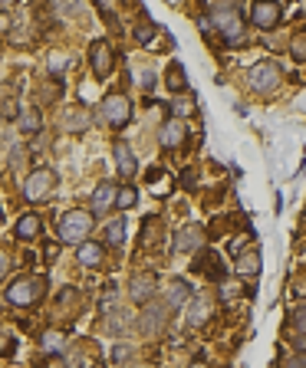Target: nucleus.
<instances>
[{
    "instance_id": "obj_1",
    "label": "nucleus",
    "mask_w": 306,
    "mask_h": 368,
    "mask_svg": "<svg viewBox=\"0 0 306 368\" xmlns=\"http://www.w3.org/2000/svg\"><path fill=\"white\" fill-rule=\"evenodd\" d=\"M201 30L208 33V30H218L220 37H224V43H244V37H247V27H244V13H240L237 4H214L211 7V17L201 20Z\"/></svg>"
},
{
    "instance_id": "obj_2",
    "label": "nucleus",
    "mask_w": 306,
    "mask_h": 368,
    "mask_svg": "<svg viewBox=\"0 0 306 368\" xmlns=\"http://www.w3.org/2000/svg\"><path fill=\"white\" fill-rule=\"evenodd\" d=\"M93 227H96L93 210H83V208L66 210V214L59 218V244H73V247L83 244V240H89Z\"/></svg>"
},
{
    "instance_id": "obj_3",
    "label": "nucleus",
    "mask_w": 306,
    "mask_h": 368,
    "mask_svg": "<svg viewBox=\"0 0 306 368\" xmlns=\"http://www.w3.org/2000/svg\"><path fill=\"white\" fill-rule=\"evenodd\" d=\"M47 293V280L43 276H20L7 286V302L10 306H37Z\"/></svg>"
},
{
    "instance_id": "obj_4",
    "label": "nucleus",
    "mask_w": 306,
    "mask_h": 368,
    "mask_svg": "<svg viewBox=\"0 0 306 368\" xmlns=\"http://www.w3.org/2000/svg\"><path fill=\"white\" fill-rule=\"evenodd\" d=\"M59 184V174L53 168H37L30 171L27 181H23V198L30 201V204H37V201H47L53 191H57Z\"/></svg>"
},
{
    "instance_id": "obj_5",
    "label": "nucleus",
    "mask_w": 306,
    "mask_h": 368,
    "mask_svg": "<svg viewBox=\"0 0 306 368\" xmlns=\"http://www.w3.org/2000/svg\"><path fill=\"white\" fill-rule=\"evenodd\" d=\"M250 85L257 89V93H273L280 85V79H283V69H280V63H273V59H264V63H254L247 73Z\"/></svg>"
},
{
    "instance_id": "obj_6",
    "label": "nucleus",
    "mask_w": 306,
    "mask_h": 368,
    "mask_svg": "<svg viewBox=\"0 0 306 368\" xmlns=\"http://www.w3.org/2000/svg\"><path fill=\"white\" fill-rule=\"evenodd\" d=\"M102 119L112 129H122V125L132 122V99L122 93H109L102 99Z\"/></svg>"
},
{
    "instance_id": "obj_7",
    "label": "nucleus",
    "mask_w": 306,
    "mask_h": 368,
    "mask_svg": "<svg viewBox=\"0 0 306 368\" xmlns=\"http://www.w3.org/2000/svg\"><path fill=\"white\" fill-rule=\"evenodd\" d=\"M280 20H283V7H280L277 0H254V7H250V23L264 33L280 27Z\"/></svg>"
},
{
    "instance_id": "obj_8",
    "label": "nucleus",
    "mask_w": 306,
    "mask_h": 368,
    "mask_svg": "<svg viewBox=\"0 0 306 368\" xmlns=\"http://www.w3.org/2000/svg\"><path fill=\"white\" fill-rule=\"evenodd\" d=\"M89 66H93V76H96V79H109V76H112L115 53L105 40H96V43L89 47Z\"/></svg>"
},
{
    "instance_id": "obj_9",
    "label": "nucleus",
    "mask_w": 306,
    "mask_h": 368,
    "mask_svg": "<svg viewBox=\"0 0 306 368\" xmlns=\"http://www.w3.org/2000/svg\"><path fill=\"white\" fill-rule=\"evenodd\" d=\"M204 240H208V230L201 224H184L175 234V254H194L204 247Z\"/></svg>"
},
{
    "instance_id": "obj_10",
    "label": "nucleus",
    "mask_w": 306,
    "mask_h": 368,
    "mask_svg": "<svg viewBox=\"0 0 306 368\" xmlns=\"http://www.w3.org/2000/svg\"><path fill=\"white\" fill-rule=\"evenodd\" d=\"M168 306L165 302H155V306H145L142 312V332L145 336H162L165 326H168Z\"/></svg>"
},
{
    "instance_id": "obj_11",
    "label": "nucleus",
    "mask_w": 306,
    "mask_h": 368,
    "mask_svg": "<svg viewBox=\"0 0 306 368\" xmlns=\"http://www.w3.org/2000/svg\"><path fill=\"white\" fill-rule=\"evenodd\" d=\"M184 138H188V125H184V119H168V122H162V132H158V142H162V148H182Z\"/></svg>"
},
{
    "instance_id": "obj_12",
    "label": "nucleus",
    "mask_w": 306,
    "mask_h": 368,
    "mask_svg": "<svg viewBox=\"0 0 306 368\" xmlns=\"http://www.w3.org/2000/svg\"><path fill=\"white\" fill-rule=\"evenodd\" d=\"M155 296V273H135L129 280V299L139 306H148Z\"/></svg>"
},
{
    "instance_id": "obj_13",
    "label": "nucleus",
    "mask_w": 306,
    "mask_h": 368,
    "mask_svg": "<svg viewBox=\"0 0 306 368\" xmlns=\"http://www.w3.org/2000/svg\"><path fill=\"white\" fill-rule=\"evenodd\" d=\"M112 155H115V168H119V174L122 178H135L139 174V158H135V151L129 148V142H119L112 145Z\"/></svg>"
},
{
    "instance_id": "obj_14",
    "label": "nucleus",
    "mask_w": 306,
    "mask_h": 368,
    "mask_svg": "<svg viewBox=\"0 0 306 368\" xmlns=\"http://www.w3.org/2000/svg\"><path fill=\"white\" fill-rule=\"evenodd\" d=\"M234 273L244 276V280H254V276H260V250H257V247L240 250V254L234 256Z\"/></svg>"
},
{
    "instance_id": "obj_15",
    "label": "nucleus",
    "mask_w": 306,
    "mask_h": 368,
    "mask_svg": "<svg viewBox=\"0 0 306 368\" xmlns=\"http://www.w3.org/2000/svg\"><path fill=\"white\" fill-rule=\"evenodd\" d=\"M211 312H214V299H211L208 293H194L192 296V309H188V326H192V329L204 326V322L211 319Z\"/></svg>"
},
{
    "instance_id": "obj_16",
    "label": "nucleus",
    "mask_w": 306,
    "mask_h": 368,
    "mask_svg": "<svg viewBox=\"0 0 306 368\" xmlns=\"http://www.w3.org/2000/svg\"><path fill=\"white\" fill-rule=\"evenodd\" d=\"M192 283H188V280H182V276H178V280H172V283H168V290H165V306H168V309H182L184 302H192Z\"/></svg>"
},
{
    "instance_id": "obj_17",
    "label": "nucleus",
    "mask_w": 306,
    "mask_h": 368,
    "mask_svg": "<svg viewBox=\"0 0 306 368\" xmlns=\"http://www.w3.org/2000/svg\"><path fill=\"white\" fill-rule=\"evenodd\" d=\"M115 194H119V184L112 181H102L96 191H93V208L96 214H105V210H115Z\"/></svg>"
},
{
    "instance_id": "obj_18",
    "label": "nucleus",
    "mask_w": 306,
    "mask_h": 368,
    "mask_svg": "<svg viewBox=\"0 0 306 368\" xmlns=\"http://www.w3.org/2000/svg\"><path fill=\"white\" fill-rule=\"evenodd\" d=\"M76 260L86 266V270H96V266H102V260H105V247L96 244V240H83L79 250H76Z\"/></svg>"
},
{
    "instance_id": "obj_19",
    "label": "nucleus",
    "mask_w": 306,
    "mask_h": 368,
    "mask_svg": "<svg viewBox=\"0 0 306 368\" xmlns=\"http://www.w3.org/2000/svg\"><path fill=\"white\" fill-rule=\"evenodd\" d=\"M17 129L23 135H40V132H43V115H40V109H33V105H20Z\"/></svg>"
},
{
    "instance_id": "obj_20",
    "label": "nucleus",
    "mask_w": 306,
    "mask_h": 368,
    "mask_svg": "<svg viewBox=\"0 0 306 368\" xmlns=\"http://www.w3.org/2000/svg\"><path fill=\"white\" fill-rule=\"evenodd\" d=\"M194 270H198V273H204V276H211V280H224V266H220V256L214 254V250H208V254L198 256Z\"/></svg>"
},
{
    "instance_id": "obj_21",
    "label": "nucleus",
    "mask_w": 306,
    "mask_h": 368,
    "mask_svg": "<svg viewBox=\"0 0 306 368\" xmlns=\"http://www.w3.org/2000/svg\"><path fill=\"white\" fill-rule=\"evenodd\" d=\"M13 230H17L20 240H37L40 230H43V224H40L37 214H23V218L17 220V227H13Z\"/></svg>"
},
{
    "instance_id": "obj_22",
    "label": "nucleus",
    "mask_w": 306,
    "mask_h": 368,
    "mask_svg": "<svg viewBox=\"0 0 306 368\" xmlns=\"http://www.w3.org/2000/svg\"><path fill=\"white\" fill-rule=\"evenodd\" d=\"M40 345H43V352H49V355H59V352H66V336L59 329H47L43 339H40Z\"/></svg>"
},
{
    "instance_id": "obj_23",
    "label": "nucleus",
    "mask_w": 306,
    "mask_h": 368,
    "mask_svg": "<svg viewBox=\"0 0 306 368\" xmlns=\"http://www.w3.org/2000/svg\"><path fill=\"white\" fill-rule=\"evenodd\" d=\"M139 204V191H135V184H122L119 188V194H115V210H129Z\"/></svg>"
},
{
    "instance_id": "obj_24",
    "label": "nucleus",
    "mask_w": 306,
    "mask_h": 368,
    "mask_svg": "<svg viewBox=\"0 0 306 368\" xmlns=\"http://www.w3.org/2000/svg\"><path fill=\"white\" fill-rule=\"evenodd\" d=\"M290 57L297 59V63H306V27L290 37Z\"/></svg>"
},
{
    "instance_id": "obj_25",
    "label": "nucleus",
    "mask_w": 306,
    "mask_h": 368,
    "mask_svg": "<svg viewBox=\"0 0 306 368\" xmlns=\"http://www.w3.org/2000/svg\"><path fill=\"white\" fill-rule=\"evenodd\" d=\"M165 83H168V89H172V93H184V89H188L184 69L178 66V63H172V66H168V79H165Z\"/></svg>"
},
{
    "instance_id": "obj_26",
    "label": "nucleus",
    "mask_w": 306,
    "mask_h": 368,
    "mask_svg": "<svg viewBox=\"0 0 306 368\" xmlns=\"http://www.w3.org/2000/svg\"><path fill=\"white\" fill-rule=\"evenodd\" d=\"M155 30H158V27H155L152 20L142 17L139 23H135V43H142V47H145V43H152V40H155Z\"/></svg>"
},
{
    "instance_id": "obj_27",
    "label": "nucleus",
    "mask_w": 306,
    "mask_h": 368,
    "mask_svg": "<svg viewBox=\"0 0 306 368\" xmlns=\"http://www.w3.org/2000/svg\"><path fill=\"white\" fill-rule=\"evenodd\" d=\"M194 112H198V109H194L192 95H178V99L172 102V115H175V119H188V115H194Z\"/></svg>"
},
{
    "instance_id": "obj_28",
    "label": "nucleus",
    "mask_w": 306,
    "mask_h": 368,
    "mask_svg": "<svg viewBox=\"0 0 306 368\" xmlns=\"http://www.w3.org/2000/svg\"><path fill=\"white\" fill-rule=\"evenodd\" d=\"M290 332H293V339L306 336V306H297V309L290 312Z\"/></svg>"
},
{
    "instance_id": "obj_29",
    "label": "nucleus",
    "mask_w": 306,
    "mask_h": 368,
    "mask_svg": "<svg viewBox=\"0 0 306 368\" xmlns=\"http://www.w3.org/2000/svg\"><path fill=\"white\" fill-rule=\"evenodd\" d=\"M125 240V220H112V224L105 227V244H122Z\"/></svg>"
},
{
    "instance_id": "obj_30",
    "label": "nucleus",
    "mask_w": 306,
    "mask_h": 368,
    "mask_svg": "<svg viewBox=\"0 0 306 368\" xmlns=\"http://www.w3.org/2000/svg\"><path fill=\"white\" fill-rule=\"evenodd\" d=\"M66 125H69V129H76V132H86V129H89V115L83 112V109H76V112L69 109V112H66Z\"/></svg>"
},
{
    "instance_id": "obj_31",
    "label": "nucleus",
    "mask_w": 306,
    "mask_h": 368,
    "mask_svg": "<svg viewBox=\"0 0 306 368\" xmlns=\"http://www.w3.org/2000/svg\"><path fill=\"white\" fill-rule=\"evenodd\" d=\"M7 270H10V254H7V247H0V280L7 276Z\"/></svg>"
},
{
    "instance_id": "obj_32",
    "label": "nucleus",
    "mask_w": 306,
    "mask_h": 368,
    "mask_svg": "<svg viewBox=\"0 0 306 368\" xmlns=\"http://www.w3.org/2000/svg\"><path fill=\"white\" fill-rule=\"evenodd\" d=\"M63 10H66L69 17H76L79 10H83V0H63Z\"/></svg>"
},
{
    "instance_id": "obj_33",
    "label": "nucleus",
    "mask_w": 306,
    "mask_h": 368,
    "mask_svg": "<svg viewBox=\"0 0 306 368\" xmlns=\"http://www.w3.org/2000/svg\"><path fill=\"white\" fill-rule=\"evenodd\" d=\"M194 181H198L194 168H184V171H182V184H184V188H194Z\"/></svg>"
},
{
    "instance_id": "obj_34",
    "label": "nucleus",
    "mask_w": 306,
    "mask_h": 368,
    "mask_svg": "<svg viewBox=\"0 0 306 368\" xmlns=\"http://www.w3.org/2000/svg\"><path fill=\"white\" fill-rule=\"evenodd\" d=\"M129 352H132V349H125V345H115V349H112V359H115V362H125V359H129Z\"/></svg>"
},
{
    "instance_id": "obj_35",
    "label": "nucleus",
    "mask_w": 306,
    "mask_h": 368,
    "mask_svg": "<svg viewBox=\"0 0 306 368\" xmlns=\"http://www.w3.org/2000/svg\"><path fill=\"white\" fill-rule=\"evenodd\" d=\"M43 256H47V263H53V260L59 256V247H57V244H49L47 250H43Z\"/></svg>"
},
{
    "instance_id": "obj_36",
    "label": "nucleus",
    "mask_w": 306,
    "mask_h": 368,
    "mask_svg": "<svg viewBox=\"0 0 306 368\" xmlns=\"http://www.w3.org/2000/svg\"><path fill=\"white\" fill-rule=\"evenodd\" d=\"M0 355H13V339H0Z\"/></svg>"
},
{
    "instance_id": "obj_37",
    "label": "nucleus",
    "mask_w": 306,
    "mask_h": 368,
    "mask_svg": "<svg viewBox=\"0 0 306 368\" xmlns=\"http://www.w3.org/2000/svg\"><path fill=\"white\" fill-rule=\"evenodd\" d=\"M287 368H306V359H303V355H297V359L287 362Z\"/></svg>"
},
{
    "instance_id": "obj_38",
    "label": "nucleus",
    "mask_w": 306,
    "mask_h": 368,
    "mask_svg": "<svg viewBox=\"0 0 306 368\" xmlns=\"http://www.w3.org/2000/svg\"><path fill=\"white\" fill-rule=\"evenodd\" d=\"M10 30V13H0V33H7Z\"/></svg>"
},
{
    "instance_id": "obj_39",
    "label": "nucleus",
    "mask_w": 306,
    "mask_h": 368,
    "mask_svg": "<svg viewBox=\"0 0 306 368\" xmlns=\"http://www.w3.org/2000/svg\"><path fill=\"white\" fill-rule=\"evenodd\" d=\"M293 345H297L300 355H306V336H297V342H293Z\"/></svg>"
},
{
    "instance_id": "obj_40",
    "label": "nucleus",
    "mask_w": 306,
    "mask_h": 368,
    "mask_svg": "<svg viewBox=\"0 0 306 368\" xmlns=\"http://www.w3.org/2000/svg\"><path fill=\"white\" fill-rule=\"evenodd\" d=\"M220 296H224V299H230V296H237V286H224V293H220Z\"/></svg>"
},
{
    "instance_id": "obj_41",
    "label": "nucleus",
    "mask_w": 306,
    "mask_h": 368,
    "mask_svg": "<svg viewBox=\"0 0 306 368\" xmlns=\"http://www.w3.org/2000/svg\"><path fill=\"white\" fill-rule=\"evenodd\" d=\"M293 293H297V296H306V280H300V283H297V290H293Z\"/></svg>"
},
{
    "instance_id": "obj_42",
    "label": "nucleus",
    "mask_w": 306,
    "mask_h": 368,
    "mask_svg": "<svg viewBox=\"0 0 306 368\" xmlns=\"http://www.w3.org/2000/svg\"><path fill=\"white\" fill-rule=\"evenodd\" d=\"M188 368H208V365H204V362H192V365H188Z\"/></svg>"
},
{
    "instance_id": "obj_43",
    "label": "nucleus",
    "mask_w": 306,
    "mask_h": 368,
    "mask_svg": "<svg viewBox=\"0 0 306 368\" xmlns=\"http://www.w3.org/2000/svg\"><path fill=\"white\" fill-rule=\"evenodd\" d=\"M4 4H17V0H4Z\"/></svg>"
},
{
    "instance_id": "obj_44",
    "label": "nucleus",
    "mask_w": 306,
    "mask_h": 368,
    "mask_svg": "<svg viewBox=\"0 0 306 368\" xmlns=\"http://www.w3.org/2000/svg\"><path fill=\"white\" fill-rule=\"evenodd\" d=\"M139 368H155V365H139Z\"/></svg>"
},
{
    "instance_id": "obj_45",
    "label": "nucleus",
    "mask_w": 306,
    "mask_h": 368,
    "mask_svg": "<svg viewBox=\"0 0 306 368\" xmlns=\"http://www.w3.org/2000/svg\"><path fill=\"white\" fill-rule=\"evenodd\" d=\"M93 368H102V365H93Z\"/></svg>"
}]
</instances>
